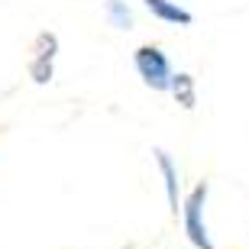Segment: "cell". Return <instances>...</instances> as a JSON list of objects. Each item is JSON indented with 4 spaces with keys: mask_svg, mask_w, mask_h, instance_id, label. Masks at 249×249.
<instances>
[{
    "mask_svg": "<svg viewBox=\"0 0 249 249\" xmlns=\"http://www.w3.org/2000/svg\"><path fill=\"white\" fill-rule=\"evenodd\" d=\"M133 65H136L139 78H142V81H146L152 91H172L175 71H172L168 58L162 55L156 46H142V49H136V55H133Z\"/></svg>",
    "mask_w": 249,
    "mask_h": 249,
    "instance_id": "6da1fadb",
    "label": "cell"
},
{
    "mask_svg": "<svg viewBox=\"0 0 249 249\" xmlns=\"http://www.w3.org/2000/svg\"><path fill=\"white\" fill-rule=\"evenodd\" d=\"M204 201H207V185H197L185 201V230L197 249H213L207 227H204Z\"/></svg>",
    "mask_w": 249,
    "mask_h": 249,
    "instance_id": "7a4b0ae2",
    "label": "cell"
},
{
    "mask_svg": "<svg viewBox=\"0 0 249 249\" xmlns=\"http://www.w3.org/2000/svg\"><path fill=\"white\" fill-rule=\"evenodd\" d=\"M55 49H58V39L52 33H42L36 39V58L29 65V71H33V81L36 84H46L52 78V58H55Z\"/></svg>",
    "mask_w": 249,
    "mask_h": 249,
    "instance_id": "3957f363",
    "label": "cell"
},
{
    "mask_svg": "<svg viewBox=\"0 0 249 249\" xmlns=\"http://www.w3.org/2000/svg\"><path fill=\"white\" fill-rule=\"evenodd\" d=\"M146 7H149L152 17L165 19V23H181V26H188V23L194 19L185 7H178V3H172V0H146Z\"/></svg>",
    "mask_w": 249,
    "mask_h": 249,
    "instance_id": "277c9868",
    "label": "cell"
},
{
    "mask_svg": "<svg viewBox=\"0 0 249 249\" xmlns=\"http://www.w3.org/2000/svg\"><path fill=\"white\" fill-rule=\"evenodd\" d=\"M159 159V168H162V175H165V191H168V204H172V211H178V175H175V165H172V159L165 152H156Z\"/></svg>",
    "mask_w": 249,
    "mask_h": 249,
    "instance_id": "5b68a950",
    "label": "cell"
},
{
    "mask_svg": "<svg viewBox=\"0 0 249 249\" xmlns=\"http://www.w3.org/2000/svg\"><path fill=\"white\" fill-rule=\"evenodd\" d=\"M172 94L178 97L181 107L191 110L194 101H197V94H194V78H191V74H175V81H172Z\"/></svg>",
    "mask_w": 249,
    "mask_h": 249,
    "instance_id": "8992f818",
    "label": "cell"
},
{
    "mask_svg": "<svg viewBox=\"0 0 249 249\" xmlns=\"http://www.w3.org/2000/svg\"><path fill=\"white\" fill-rule=\"evenodd\" d=\"M107 10H110V23L117 29H129L133 26V13H129V7L123 3V0H107Z\"/></svg>",
    "mask_w": 249,
    "mask_h": 249,
    "instance_id": "52a82bcc",
    "label": "cell"
}]
</instances>
